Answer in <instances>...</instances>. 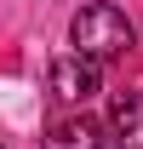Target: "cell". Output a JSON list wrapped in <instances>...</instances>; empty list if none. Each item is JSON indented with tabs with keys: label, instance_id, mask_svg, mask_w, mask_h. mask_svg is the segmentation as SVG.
I'll use <instances>...</instances> for the list:
<instances>
[{
	"label": "cell",
	"instance_id": "1",
	"mask_svg": "<svg viewBox=\"0 0 143 149\" xmlns=\"http://www.w3.org/2000/svg\"><path fill=\"white\" fill-rule=\"evenodd\" d=\"M69 40H74V52L92 57V63H115V57H126L132 46H137V23L126 17L120 6L92 0V6H80V12H74Z\"/></svg>",
	"mask_w": 143,
	"mask_h": 149
},
{
	"label": "cell",
	"instance_id": "3",
	"mask_svg": "<svg viewBox=\"0 0 143 149\" xmlns=\"http://www.w3.org/2000/svg\"><path fill=\"white\" fill-rule=\"evenodd\" d=\"M40 149H109V132L97 126L86 109H74V115H57V120H46V138H40Z\"/></svg>",
	"mask_w": 143,
	"mask_h": 149
},
{
	"label": "cell",
	"instance_id": "4",
	"mask_svg": "<svg viewBox=\"0 0 143 149\" xmlns=\"http://www.w3.org/2000/svg\"><path fill=\"white\" fill-rule=\"evenodd\" d=\"M109 138L120 149H143V92H115L109 97Z\"/></svg>",
	"mask_w": 143,
	"mask_h": 149
},
{
	"label": "cell",
	"instance_id": "2",
	"mask_svg": "<svg viewBox=\"0 0 143 149\" xmlns=\"http://www.w3.org/2000/svg\"><path fill=\"white\" fill-rule=\"evenodd\" d=\"M46 86H52V97L74 103V109H86L92 97L103 92V63H92V57H80V52H63V57H52Z\"/></svg>",
	"mask_w": 143,
	"mask_h": 149
}]
</instances>
